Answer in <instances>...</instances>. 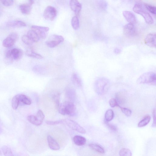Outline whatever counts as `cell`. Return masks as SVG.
I'll return each instance as SVG.
<instances>
[{"label":"cell","mask_w":156,"mask_h":156,"mask_svg":"<svg viewBox=\"0 0 156 156\" xmlns=\"http://www.w3.org/2000/svg\"><path fill=\"white\" fill-rule=\"evenodd\" d=\"M135 4L133 8V11L137 14L142 16L146 23L149 25H151L154 23L153 18L143 8L140 0H135Z\"/></svg>","instance_id":"6da1fadb"},{"label":"cell","mask_w":156,"mask_h":156,"mask_svg":"<svg viewBox=\"0 0 156 156\" xmlns=\"http://www.w3.org/2000/svg\"><path fill=\"white\" fill-rule=\"evenodd\" d=\"M110 85L109 80L105 77H100L95 81L94 89L96 92L99 95H102L106 92Z\"/></svg>","instance_id":"7a4b0ae2"},{"label":"cell","mask_w":156,"mask_h":156,"mask_svg":"<svg viewBox=\"0 0 156 156\" xmlns=\"http://www.w3.org/2000/svg\"><path fill=\"white\" fill-rule=\"evenodd\" d=\"M59 113L63 115L75 116L77 112L76 107L74 104L69 101H66L60 104L58 108Z\"/></svg>","instance_id":"3957f363"},{"label":"cell","mask_w":156,"mask_h":156,"mask_svg":"<svg viewBox=\"0 0 156 156\" xmlns=\"http://www.w3.org/2000/svg\"><path fill=\"white\" fill-rule=\"evenodd\" d=\"M155 74L152 72H147L141 75L138 78L137 82L139 84H148L155 85Z\"/></svg>","instance_id":"277c9868"},{"label":"cell","mask_w":156,"mask_h":156,"mask_svg":"<svg viewBox=\"0 0 156 156\" xmlns=\"http://www.w3.org/2000/svg\"><path fill=\"white\" fill-rule=\"evenodd\" d=\"M45 117L43 112L41 110H39L38 111L36 116L29 115L27 117V120L32 124L37 126H39L42 124Z\"/></svg>","instance_id":"5b68a950"},{"label":"cell","mask_w":156,"mask_h":156,"mask_svg":"<svg viewBox=\"0 0 156 156\" xmlns=\"http://www.w3.org/2000/svg\"><path fill=\"white\" fill-rule=\"evenodd\" d=\"M64 40V38L62 36L54 35L50 37L46 42V44L49 47L54 48L63 42Z\"/></svg>","instance_id":"8992f818"},{"label":"cell","mask_w":156,"mask_h":156,"mask_svg":"<svg viewBox=\"0 0 156 156\" xmlns=\"http://www.w3.org/2000/svg\"><path fill=\"white\" fill-rule=\"evenodd\" d=\"M57 11L54 7L51 6L47 7L45 9L43 14V16L45 19L53 21L56 17Z\"/></svg>","instance_id":"52a82bcc"},{"label":"cell","mask_w":156,"mask_h":156,"mask_svg":"<svg viewBox=\"0 0 156 156\" xmlns=\"http://www.w3.org/2000/svg\"><path fill=\"white\" fill-rule=\"evenodd\" d=\"M32 30L35 32L40 38L45 39L47 37V33L49 30L48 27H43L37 26H32Z\"/></svg>","instance_id":"ba28073f"},{"label":"cell","mask_w":156,"mask_h":156,"mask_svg":"<svg viewBox=\"0 0 156 156\" xmlns=\"http://www.w3.org/2000/svg\"><path fill=\"white\" fill-rule=\"evenodd\" d=\"M64 123L71 129L75 130L81 133H85L86 131L79 124L74 121L67 119L64 120Z\"/></svg>","instance_id":"9c48e42d"},{"label":"cell","mask_w":156,"mask_h":156,"mask_svg":"<svg viewBox=\"0 0 156 156\" xmlns=\"http://www.w3.org/2000/svg\"><path fill=\"white\" fill-rule=\"evenodd\" d=\"M135 32V29L133 24L129 23L123 27V34L127 37H130L134 36Z\"/></svg>","instance_id":"30bf717a"},{"label":"cell","mask_w":156,"mask_h":156,"mask_svg":"<svg viewBox=\"0 0 156 156\" xmlns=\"http://www.w3.org/2000/svg\"><path fill=\"white\" fill-rule=\"evenodd\" d=\"M156 38V35L155 33H151L148 34L144 40L145 44L150 47L155 48Z\"/></svg>","instance_id":"8fae6325"},{"label":"cell","mask_w":156,"mask_h":156,"mask_svg":"<svg viewBox=\"0 0 156 156\" xmlns=\"http://www.w3.org/2000/svg\"><path fill=\"white\" fill-rule=\"evenodd\" d=\"M70 6L71 10L77 15L79 13L82 9V5L78 0H70Z\"/></svg>","instance_id":"7c38bea8"},{"label":"cell","mask_w":156,"mask_h":156,"mask_svg":"<svg viewBox=\"0 0 156 156\" xmlns=\"http://www.w3.org/2000/svg\"><path fill=\"white\" fill-rule=\"evenodd\" d=\"M47 140L49 147L51 149L54 150L60 149V147L59 144L51 136L48 135Z\"/></svg>","instance_id":"4fadbf2b"},{"label":"cell","mask_w":156,"mask_h":156,"mask_svg":"<svg viewBox=\"0 0 156 156\" xmlns=\"http://www.w3.org/2000/svg\"><path fill=\"white\" fill-rule=\"evenodd\" d=\"M123 15L126 21L129 23L133 24L136 22V18L133 13L130 11H124Z\"/></svg>","instance_id":"5bb4252c"},{"label":"cell","mask_w":156,"mask_h":156,"mask_svg":"<svg viewBox=\"0 0 156 156\" xmlns=\"http://www.w3.org/2000/svg\"><path fill=\"white\" fill-rule=\"evenodd\" d=\"M8 26L12 28H18L26 26L24 22L19 20H13L8 22L7 24Z\"/></svg>","instance_id":"9a60e30c"},{"label":"cell","mask_w":156,"mask_h":156,"mask_svg":"<svg viewBox=\"0 0 156 156\" xmlns=\"http://www.w3.org/2000/svg\"><path fill=\"white\" fill-rule=\"evenodd\" d=\"M11 52L12 58L15 60L20 59L23 55V52L20 49H14L11 50Z\"/></svg>","instance_id":"2e32d148"},{"label":"cell","mask_w":156,"mask_h":156,"mask_svg":"<svg viewBox=\"0 0 156 156\" xmlns=\"http://www.w3.org/2000/svg\"><path fill=\"white\" fill-rule=\"evenodd\" d=\"M73 140L75 144L79 146L84 145L86 142V139L80 135L75 136L73 137Z\"/></svg>","instance_id":"e0dca14e"},{"label":"cell","mask_w":156,"mask_h":156,"mask_svg":"<svg viewBox=\"0 0 156 156\" xmlns=\"http://www.w3.org/2000/svg\"><path fill=\"white\" fill-rule=\"evenodd\" d=\"M20 9L23 14L29 15L32 11V5L29 4H23L20 5Z\"/></svg>","instance_id":"ac0fdd59"},{"label":"cell","mask_w":156,"mask_h":156,"mask_svg":"<svg viewBox=\"0 0 156 156\" xmlns=\"http://www.w3.org/2000/svg\"><path fill=\"white\" fill-rule=\"evenodd\" d=\"M71 80L73 84L78 87L82 86V81L79 76L76 73L73 74L72 76Z\"/></svg>","instance_id":"d6986e66"},{"label":"cell","mask_w":156,"mask_h":156,"mask_svg":"<svg viewBox=\"0 0 156 156\" xmlns=\"http://www.w3.org/2000/svg\"><path fill=\"white\" fill-rule=\"evenodd\" d=\"M16 42L11 37L9 36L3 41V46L6 48L12 47Z\"/></svg>","instance_id":"ffe728a7"},{"label":"cell","mask_w":156,"mask_h":156,"mask_svg":"<svg viewBox=\"0 0 156 156\" xmlns=\"http://www.w3.org/2000/svg\"><path fill=\"white\" fill-rule=\"evenodd\" d=\"M20 101L23 104L28 105H30L32 103L31 99L27 96L23 94L18 95Z\"/></svg>","instance_id":"44dd1931"},{"label":"cell","mask_w":156,"mask_h":156,"mask_svg":"<svg viewBox=\"0 0 156 156\" xmlns=\"http://www.w3.org/2000/svg\"><path fill=\"white\" fill-rule=\"evenodd\" d=\"M27 35L34 43L38 42L40 39L36 33L32 30L28 32Z\"/></svg>","instance_id":"7402d4cb"},{"label":"cell","mask_w":156,"mask_h":156,"mask_svg":"<svg viewBox=\"0 0 156 156\" xmlns=\"http://www.w3.org/2000/svg\"><path fill=\"white\" fill-rule=\"evenodd\" d=\"M89 146L92 150L102 154L105 152L104 148L99 144L92 143L90 144Z\"/></svg>","instance_id":"603a6c76"},{"label":"cell","mask_w":156,"mask_h":156,"mask_svg":"<svg viewBox=\"0 0 156 156\" xmlns=\"http://www.w3.org/2000/svg\"><path fill=\"white\" fill-rule=\"evenodd\" d=\"M26 54L28 57L37 59H41L43 58L41 55L35 53L32 50H27Z\"/></svg>","instance_id":"cb8c5ba5"},{"label":"cell","mask_w":156,"mask_h":156,"mask_svg":"<svg viewBox=\"0 0 156 156\" xmlns=\"http://www.w3.org/2000/svg\"><path fill=\"white\" fill-rule=\"evenodd\" d=\"M151 117L149 116H146L139 123L138 127H141L146 126L149 123Z\"/></svg>","instance_id":"d4e9b609"},{"label":"cell","mask_w":156,"mask_h":156,"mask_svg":"<svg viewBox=\"0 0 156 156\" xmlns=\"http://www.w3.org/2000/svg\"><path fill=\"white\" fill-rule=\"evenodd\" d=\"M114 116L113 111L111 109L107 110L105 114V119L106 122H108L113 120Z\"/></svg>","instance_id":"484cf974"},{"label":"cell","mask_w":156,"mask_h":156,"mask_svg":"<svg viewBox=\"0 0 156 156\" xmlns=\"http://www.w3.org/2000/svg\"><path fill=\"white\" fill-rule=\"evenodd\" d=\"M33 71L35 73L40 75H43L46 72L45 68L40 65H36L34 66L33 68Z\"/></svg>","instance_id":"4316f807"},{"label":"cell","mask_w":156,"mask_h":156,"mask_svg":"<svg viewBox=\"0 0 156 156\" xmlns=\"http://www.w3.org/2000/svg\"><path fill=\"white\" fill-rule=\"evenodd\" d=\"M72 26L73 29L75 30L78 29L79 27V22L78 18L77 16L74 17L72 19Z\"/></svg>","instance_id":"83f0119b"},{"label":"cell","mask_w":156,"mask_h":156,"mask_svg":"<svg viewBox=\"0 0 156 156\" xmlns=\"http://www.w3.org/2000/svg\"><path fill=\"white\" fill-rule=\"evenodd\" d=\"M2 150L5 155L13 156L14 155L12 150L11 148L8 146H4L2 147Z\"/></svg>","instance_id":"f1b7e54d"},{"label":"cell","mask_w":156,"mask_h":156,"mask_svg":"<svg viewBox=\"0 0 156 156\" xmlns=\"http://www.w3.org/2000/svg\"><path fill=\"white\" fill-rule=\"evenodd\" d=\"M20 102L18 95H16L13 98L12 101V106L14 110H16L18 108Z\"/></svg>","instance_id":"f546056e"},{"label":"cell","mask_w":156,"mask_h":156,"mask_svg":"<svg viewBox=\"0 0 156 156\" xmlns=\"http://www.w3.org/2000/svg\"><path fill=\"white\" fill-rule=\"evenodd\" d=\"M97 4L100 9L103 11L107 9L108 5L105 0H97Z\"/></svg>","instance_id":"4dcf8cb0"},{"label":"cell","mask_w":156,"mask_h":156,"mask_svg":"<svg viewBox=\"0 0 156 156\" xmlns=\"http://www.w3.org/2000/svg\"><path fill=\"white\" fill-rule=\"evenodd\" d=\"M119 155L121 156H131L132 155L131 151L128 148H123L120 151Z\"/></svg>","instance_id":"1f68e13d"},{"label":"cell","mask_w":156,"mask_h":156,"mask_svg":"<svg viewBox=\"0 0 156 156\" xmlns=\"http://www.w3.org/2000/svg\"><path fill=\"white\" fill-rule=\"evenodd\" d=\"M22 40L26 44L31 45L34 43L27 35H24L22 37Z\"/></svg>","instance_id":"d6a6232c"},{"label":"cell","mask_w":156,"mask_h":156,"mask_svg":"<svg viewBox=\"0 0 156 156\" xmlns=\"http://www.w3.org/2000/svg\"><path fill=\"white\" fill-rule=\"evenodd\" d=\"M144 6L146 9L150 13L155 15H156V9L155 7L147 4H145Z\"/></svg>","instance_id":"836d02e7"},{"label":"cell","mask_w":156,"mask_h":156,"mask_svg":"<svg viewBox=\"0 0 156 156\" xmlns=\"http://www.w3.org/2000/svg\"><path fill=\"white\" fill-rule=\"evenodd\" d=\"M53 99L56 107L57 108H58L60 104V95L59 93H55L53 96Z\"/></svg>","instance_id":"e575fe53"},{"label":"cell","mask_w":156,"mask_h":156,"mask_svg":"<svg viewBox=\"0 0 156 156\" xmlns=\"http://www.w3.org/2000/svg\"><path fill=\"white\" fill-rule=\"evenodd\" d=\"M64 120H61L56 121H47L46 123L49 125H56L64 123Z\"/></svg>","instance_id":"d590c367"},{"label":"cell","mask_w":156,"mask_h":156,"mask_svg":"<svg viewBox=\"0 0 156 156\" xmlns=\"http://www.w3.org/2000/svg\"><path fill=\"white\" fill-rule=\"evenodd\" d=\"M119 107L120 108L121 110L122 113L126 116L129 117L131 116L132 113V111L130 109L125 108L121 107L120 106Z\"/></svg>","instance_id":"8d00e7d4"},{"label":"cell","mask_w":156,"mask_h":156,"mask_svg":"<svg viewBox=\"0 0 156 156\" xmlns=\"http://www.w3.org/2000/svg\"><path fill=\"white\" fill-rule=\"evenodd\" d=\"M2 3L5 6L10 7L14 3V0H0Z\"/></svg>","instance_id":"74e56055"},{"label":"cell","mask_w":156,"mask_h":156,"mask_svg":"<svg viewBox=\"0 0 156 156\" xmlns=\"http://www.w3.org/2000/svg\"><path fill=\"white\" fill-rule=\"evenodd\" d=\"M109 104L110 106L113 108L115 107L120 106V105L118 104L117 100L114 98L111 99L109 101Z\"/></svg>","instance_id":"f35d334b"},{"label":"cell","mask_w":156,"mask_h":156,"mask_svg":"<svg viewBox=\"0 0 156 156\" xmlns=\"http://www.w3.org/2000/svg\"><path fill=\"white\" fill-rule=\"evenodd\" d=\"M9 36L13 39L16 42L18 40L19 36L16 33H12L9 34Z\"/></svg>","instance_id":"ab89813d"},{"label":"cell","mask_w":156,"mask_h":156,"mask_svg":"<svg viewBox=\"0 0 156 156\" xmlns=\"http://www.w3.org/2000/svg\"><path fill=\"white\" fill-rule=\"evenodd\" d=\"M106 123L108 128L110 130L115 131H117V129L116 126H115L114 125L109 123H108V122H106Z\"/></svg>","instance_id":"60d3db41"},{"label":"cell","mask_w":156,"mask_h":156,"mask_svg":"<svg viewBox=\"0 0 156 156\" xmlns=\"http://www.w3.org/2000/svg\"><path fill=\"white\" fill-rule=\"evenodd\" d=\"M153 121L152 126L153 127H156V110L155 109H154L153 110Z\"/></svg>","instance_id":"b9f144b4"},{"label":"cell","mask_w":156,"mask_h":156,"mask_svg":"<svg viewBox=\"0 0 156 156\" xmlns=\"http://www.w3.org/2000/svg\"><path fill=\"white\" fill-rule=\"evenodd\" d=\"M121 52V50L118 48H116L114 50V53L117 54H120Z\"/></svg>","instance_id":"7bdbcfd3"},{"label":"cell","mask_w":156,"mask_h":156,"mask_svg":"<svg viewBox=\"0 0 156 156\" xmlns=\"http://www.w3.org/2000/svg\"><path fill=\"white\" fill-rule=\"evenodd\" d=\"M29 4L31 5L34 3V0H29Z\"/></svg>","instance_id":"ee69618b"},{"label":"cell","mask_w":156,"mask_h":156,"mask_svg":"<svg viewBox=\"0 0 156 156\" xmlns=\"http://www.w3.org/2000/svg\"><path fill=\"white\" fill-rule=\"evenodd\" d=\"M2 132V130L1 127H0V134H1Z\"/></svg>","instance_id":"f6af8a7d"},{"label":"cell","mask_w":156,"mask_h":156,"mask_svg":"<svg viewBox=\"0 0 156 156\" xmlns=\"http://www.w3.org/2000/svg\"><path fill=\"white\" fill-rule=\"evenodd\" d=\"M2 153L1 151V150H0V155H2Z\"/></svg>","instance_id":"bcb514c9"}]
</instances>
